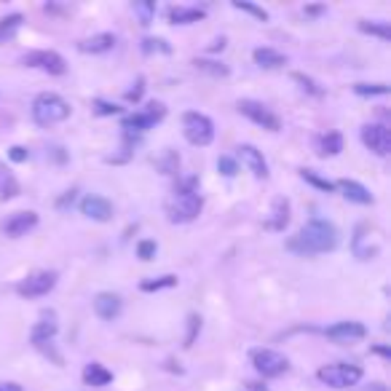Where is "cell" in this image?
<instances>
[{"instance_id": "836d02e7", "label": "cell", "mask_w": 391, "mask_h": 391, "mask_svg": "<svg viewBox=\"0 0 391 391\" xmlns=\"http://www.w3.org/2000/svg\"><path fill=\"white\" fill-rule=\"evenodd\" d=\"M300 177H303L306 183L314 185V188H319V191H324V193H332V191H335V183L324 180V177H319L314 169H300Z\"/></svg>"}, {"instance_id": "30bf717a", "label": "cell", "mask_w": 391, "mask_h": 391, "mask_svg": "<svg viewBox=\"0 0 391 391\" xmlns=\"http://www.w3.org/2000/svg\"><path fill=\"white\" fill-rule=\"evenodd\" d=\"M164 115H166V108H164L161 102H150L145 110L132 113V115H126V118H123V132L142 135V132H147V129H153V126H156Z\"/></svg>"}, {"instance_id": "52a82bcc", "label": "cell", "mask_w": 391, "mask_h": 391, "mask_svg": "<svg viewBox=\"0 0 391 391\" xmlns=\"http://www.w3.org/2000/svg\"><path fill=\"white\" fill-rule=\"evenodd\" d=\"M249 359H252V365L263 378H279L290 370V359L279 351H273V348H252Z\"/></svg>"}, {"instance_id": "83f0119b", "label": "cell", "mask_w": 391, "mask_h": 391, "mask_svg": "<svg viewBox=\"0 0 391 391\" xmlns=\"http://www.w3.org/2000/svg\"><path fill=\"white\" fill-rule=\"evenodd\" d=\"M293 81L300 86V89H303L306 94H311V97L322 99L324 94H327V91H324V86H319L317 81H314L311 75H306V73H293Z\"/></svg>"}, {"instance_id": "74e56055", "label": "cell", "mask_w": 391, "mask_h": 391, "mask_svg": "<svg viewBox=\"0 0 391 391\" xmlns=\"http://www.w3.org/2000/svg\"><path fill=\"white\" fill-rule=\"evenodd\" d=\"M217 171H220L222 177H236V174H239V164H236V159H231V156H220V159H217Z\"/></svg>"}, {"instance_id": "9c48e42d", "label": "cell", "mask_w": 391, "mask_h": 391, "mask_svg": "<svg viewBox=\"0 0 391 391\" xmlns=\"http://www.w3.org/2000/svg\"><path fill=\"white\" fill-rule=\"evenodd\" d=\"M236 108H239V113L242 115H246L252 123H257V126H263L266 132H279L281 129V121L276 113H271L263 102H257V99H239L236 102Z\"/></svg>"}, {"instance_id": "4fadbf2b", "label": "cell", "mask_w": 391, "mask_h": 391, "mask_svg": "<svg viewBox=\"0 0 391 391\" xmlns=\"http://www.w3.org/2000/svg\"><path fill=\"white\" fill-rule=\"evenodd\" d=\"M324 335H327L332 343H341V346H346V343L365 341V338H367V327L362 324V322H335L332 327H327V330H324Z\"/></svg>"}, {"instance_id": "4316f807", "label": "cell", "mask_w": 391, "mask_h": 391, "mask_svg": "<svg viewBox=\"0 0 391 391\" xmlns=\"http://www.w3.org/2000/svg\"><path fill=\"white\" fill-rule=\"evenodd\" d=\"M356 27H359L365 35H375V38H380V40H389L391 38V25L389 22H380V19H373V22H370V19H362Z\"/></svg>"}, {"instance_id": "7402d4cb", "label": "cell", "mask_w": 391, "mask_h": 391, "mask_svg": "<svg viewBox=\"0 0 391 391\" xmlns=\"http://www.w3.org/2000/svg\"><path fill=\"white\" fill-rule=\"evenodd\" d=\"M113 46H115V35L113 33H99V35H91L78 43V49L84 51V54H105Z\"/></svg>"}, {"instance_id": "ee69618b", "label": "cell", "mask_w": 391, "mask_h": 391, "mask_svg": "<svg viewBox=\"0 0 391 391\" xmlns=\"http://www.w3.org/2000/svg\"><path fill=\"white\" fill-rule=\"evenodd\" d=\"M303 13L314 19V16H322V13H327V6H322V3H319V6H306V8H303Z\"/></svg>"}, {"instance_id": "5b68a950", "label": "cell", "mask_w": 391, "mask_h": 391, "mask_svg": "<svg viewBox=\"0 0 391 391\" xmlns=\"http://www.w3.org/2000/svg\"><path fill=\"white\" fill-rule=\"evenodd\" d=\"M362 367L359 365H324L319 367L317 378L324 383V386H330V389H351L356 386L359 380H362Z\"/></svg>"}, {"instance_id": "cb8c5ba5", "label": "cell", "mask_w": 391, "mask_h": 391, "mask_svg": "<svg viewBox=\"0 0 391 391\" xmlns=\"http://www.w3.org/2000/svg\"><path fill=\"white\" fill-rule=\"evenodd\" d=\"M252 60H255V64L266 67V70H279V67H284V64H287V57H284L281 51H276V49H268V46L255 49Z\"/></svg>"}, {"instance_id": "d4e9b609", "label": "cell", "mask_w": 391, "mask_h": 391, "mask_svg": "<svg viewBox=\"0 0 391 391\" xmlns=\"http://www.w3.org/2000/svg\"><path fill=\"white\" fill-rule=\"evenodd\" d=\"M343 150V135L341 132H327L317 140V153L322 159H332Z\"/></svg>"}, {"instance_id": "f1b7e54d", "label": "cell", "mask_w": 391, "mask_h": 391, "mask_svg": "<svg viewBox=\"0 0 391 391\" xmlns=\"http://www.w3.org/2000/svg\"><path fill=\"white\" fill-rule=\"evenodd\" d=\"M156 166H159L161 174H177V169H180V153L171 150V147H166L164 156L156 161Z\"/></svg>"}, {"instance_id": "7a4b0ae2", "label": "cell", "mask_w": 391, "mask_h": 391, "mask_svg": "<svg viewBox=\"0 0 391 391\" xmlns=\"http://www.w3.org/2000/svg\"><path fill=\"white\" fill-rule=\"evenodd\" d=\"M33 118L40 126H54L62 123L64 118H70V102L54 91H43L33 99Z\"/></svg>"}, {"instance_id": "f6af8a7d", "label": "cell", "mask_w": 391, "mask_h": 391, "mask_svg": "<svg viewBox=\"0 0 391 391\" xmlns=\"http://www.w3.org/2000/svg\"><path fill=\"white\" fill-rule=\"evenodd\" d=\"M51 156H54V161H64L67 159V153H64V147H51Z\"/></svg>"}, {"instance_id": "1f68e13d", "label": "cell", "mask_w": 391, "mask_h": 391, "mask_svg": "<svg viewBox=\"0 0 391 391\" xmlns=\"http://www.w3.org/2000/svg\"><path fill=\"white\" fill-rule=\"evenodd\" d=\"M132 11L140 16V25L147 27V25H153V16H156V3H153V0H137L135 6H132Z\"/></svg>"}, {"instance_id": "7c38bea8", "label": "cell", "mask_w": 391, "mask_h": 391, "mask_svg": "<svg viewBox=\"0 0 391 391\" xmlns=\"http://www.w3.org/2000/svg\"><path fill=\"white\" fill-rule=\"evenodd\" d=\"M362 142H365L375 156H389L391 153V132L383 123H365L362 126Z\"/></svg>"}, {"instance_id": "8992f818", "label": "cell", "mask_w": 391, "mask_h": 391, "mask_svg": "<svg viewBox=\"0 0 391 391\" xmlns=\"http://www.w3.org/2000/svg\"><path fill=\"white\" fill-rule=\"evenodd\" d=\"M351 249H354V255L359 260H375L380 255V249H383V239H380L378 228H373V225H356L354 231V239H351Z\"/></svg>"}, {"instance_id": "d590c367", "label": "cell", "mask_w": 391, "mask_h": 391, "mask_svg": "<svg viewBox=\"0 0 391 391\" xmlns=\"http://www.w3.org/2000/svg\"><path fill=\"white\" fill-rule=\"evenodd\" d=\"M142 51L145 54H171V46L164 38H142Z\"/></svg>"}, {"instance_id": "4dcf8cb0", "label": "cell", "mask_w": 391, "mask_h": 391, "mask_svg": "<svg viewBox=\"0 0 391 391\" xmlns=\"http://www.w3.org/2000/svg\"><path fill=\"white\" fill-rule=\"evenodd\" d=\"M193 67L196 70H201V73L215 75V78H225V75L231 73V70H228V64L215 62V60H193Z\"/></svg>"}, {"instance_id": "8fae6325", "label": "cell", "mask_w": 391, "mask_h": 391, "mask_svg": "<svg viewBox=\"0 0 391 391\" xmlns=\"http://www.w3.org/2000/svg\"><path fill=\"white\" fill-rule=\"evenodd\" d=\"M22 64L38 67V70H43V73H49V75L67 73V62H64V57L57 54V51H30V54L22 57Z\"/></svg>"}, {"instance_id": "277c9868", "label": "cell", "mask_w": 391, "mask_h": 391, "mask_svg": "<svg viewBox=\"0 0 391 391\" xmlns=\"http://www.w3.org/2000/svg\"><path fill=\"white\" fill-rule=\"evenodd\" d=\"M183 135L191 145L207 147L212 140H215V123L209 115L198 110H188L183 115Z\"/></svg>"}, {"instance_id": "8d00e7d4", "label": "cell", "mask_w": 391, "mask_h": 391, "mask_svg": "<svg viewBox=\"0 0 391 391\" xmlns=\"http://www.w3.org/2000/svg\"><path fill=\"white\" fill-rule=\"evenodd\" d=\"M198 332H201V317H198V314H191V317H188V335H185V343H183L185 348L193 346Z\"/></svg>"}, {"instance_id": "5bb4252c", "label": "cell", "mask_w": 391, "mask_h": 391, "mask_svg": "<svg viewBox=\"0 0 391 391\" xmlns=\"http://www.w3.org/2000/svg\"><path fill=\"white\" fill-rule=\"evenodd\" d=\"M57 322H54V314H43V322H38L35 327H33V346L38 348H43L46 354H51V359L62 365V356L54 354V348H51V341H54V335H57Z\"/></svg>"}, {"instance_id": "e0dca14e", "label": "cell", "mask_w": 391, "mask_h": 391, "mask_svg": "<svg viewBox=\"0 0 391 391\" xmlns=\"http://www.w3.org/2000/svg\"><path fill=\"white\" fill-rule=\"evenodd\" d=\"M123 311V300L118 298L115 293H99L94 298V314L99 319H105V322H113V319H118Z\"/></svg>"}, {"instance_id": "bcb514c9", "label": "cell", "mask_w": 391, "mask_h": 391, "mask_svg": "<svg viewBox=\"0 0 391 391\" xmlns=\"http://www.w3.org/2000/svg\"><path fill=\"white\" fill-rule=\"evenodd\" d=\"M373 351H375V354H380L383 359H389V356H391L389 346H373Z\"/></svg>"}, {"instance_id": "f35d334b", "label": "cell", "mask_w": 391, "mask_h": 391, "mask_svg": "<svg viewBox=\"0 0 391 391\" xmlns=\"http://www.w3.org/2000/svg\"><path fill=\"white\" fill-rule=\"evenodd\" d=\"M123 108H118L115 102H108V99H94V113L97 115H121Z\"/></svg>"}, {"instance_id": "7dc6e473", "label": "cell", "mask_w": 391, "mask_h": 391, "mask_svg": "<svg viewBox=\"0 0 391 391\" xmlns=\"http://www.w3.org/2000/svg\"><path fill=\"white\" fill-rule=\"evenodd\" d=\"M222 49H225V38H217V40L209 46V51H212V54H215V51H222Z\"/></svg>"}, {"instance_id": "d6986e66", "label": "cell", "mask_w": 391, "mask_h": 391, "mask_svg": "<svg viewBox=\"0 0 391 391\" xmlns=\"http://www.w3.org/2000/svg\"><path fill=\"white\" fill-rule=\"evenodd\" d=\"M239 156L246 164V169L255 174L257 180H266L268 177V164L263 159V153L255 145H239Z\"/></svg>"}, {"instance_id": "3957f363", "label": "cell", "mask_w": 391, "mask_h": 391, "mask_svg": "<svg viewBox=\"0 0 391 391\" xmlns=\"http://www.w3.org/2000/svg\"><path fill=\"white\" fill-rule=\"evenodd\" d=\"M204 209V198L198 193H183V191H174L171 198L166 201V217L169 222H193Z\"/></svg>"}, {"instance_id": "ab89813d", "label": "cell", "mask_w": 391, "mask_h": 391, "mask_svg": "<svg viewBox=\"0 0 391 391\" xmlns=\"http://www.w3.org/2000/svg\"><path fill=\"white\" fill-rule=\"evenodd\" d=\"M156 249H159V246H156L153 239H142V242L137 244V257L147 263V260H153V257H156Z\"/></svg>"}, {"instance_id": "7bdbcfd3", "label": "cell", "mask_w": 391, "mask_h": 391, "mask_svg": "<svg viewBox=\"0 0 391 391\" xmlns=\"http://www.w3.org/2000/svg\"><path fill=\"white\" fill-rule=\"evenodd\" d=\"M75 196H78V191H75V188H73V191H67V193H64V196H62V198H60V201H57V207H60V209L73 207Z\"/></svg>"}, {"instance_id": "6da1fadb", "label": "cell", "mask_w": 391, "mask_h": 391, "mask_svg": "<svg viewBox=\"0 0 391 391\" xmlns=\"http://www.w3.org/2000/svg\"><path fill=\"white\" fill-rule=\"evenodd\" d=\"M341 242L338 236V228L332 225L330 220H322V217H314L311 222H306L300 231L295 233L293 239L287 242V249L295 252V255L303 257H314V255H324V252H332Z\"/></svg>"}, {"instance_id": "ac0fdd59", "label": "cell", "mask_w": 391, "mask_h": 391, "mask_svg": "<svg viewBox=\"0 0 391 391\" xmlns=\"http://www.w3.org/2000/svg\"><path fill=\"white\" fill-rule=\"evenodd\" d=\"M335 188H338V191H341V193L346 196V198H348L351 204H362V207H370V204L375 201V196L370 193V191H367L362 183H356V180H338V183H335Z\"/></svg>"}, {"instance_id": "ba28073f", "label": "cell", "mask_w": 391, "mask_h": 391, "mask_svg": "<svg viewBox=\"0 0 391 391\" xmlns=\"http://www.w3.org/2000/svg\"><path fill=\"white\" fill-rule=\"evenodd\" d=\"M57 281H60L57 271H35L16 284V293L22 298H43L57 287Z\"/></svg>"}, {"instance_id": "44dd1931", "label": "cell", "mask_w": 391, "mask_h": 391, "mask_svg": "<svg viewBox=\"0 0 391 391\" xmlns=\"http://www.w3.org/2000/svg\"><path fill=\"white\" fill-rule=\"evenodd\" d=\"M287 222H290V201H287L284 196H279V198H273L271 220L266 222V228H268V231H284Z\"/></svg>"}, {"instance_id": "9a60e30c", "label": "cell", "mask_w": 391, "mask_h": 391, "mask_svg": "<svg viewBox=\"0 0 391 391\" xmlns=\"http://www.w3.org/2000/svg\"><path fill=\"white\" fill-rule=\"evenodd\" d=\"M81 212H84L89 220L108 222L113 217V204L105 198V196L89 193L86 198H81Z\"/></svg>"}, {"instance_id": "d6a6232c", "label": "cell", "mask_w": 391, "mask_h": 391, "mask_svg": "<svg viewBox=\"0 0 391 391\" xmlns=\"http://www.w3.org/2000/svg\"><path fill=\"white\" fill-rule=\"evenodd\" d=\"M233 8H236V11L252 13L257 22H268V11L260 8V6H255V3H249V0H233Z\"/></svg>"}, {"instance_id": "f546056e", "label": "cell", "mask_w": 391, "mask_h": 391, "mask_svg": "<svg viewBox=\"0 0 391 391\" xmlns=\"http://www.w3.org/2000/svg\"><path fill=\"white\" fill-rule=\"evenodd\" d=\"M177 276H171V273H166V276H159V279H145L142 284H140V290L142 293H159V290H169V287H177Z\"/></svg>"}, {"instance_id": "484cf974", "label": "cell", "mask_w": 391, "mask_h": 391, "mask_svg": "<svg viewBox=\"0 0 391 391\" xmlns=\"http://www.w3.org/2000/svg\"><path fill=\"white\" fill-rule=\"evenodd\" d=\"M22 25H25V16H22V13H8V16H3V19H0V43L11 40V38L19 33V27Z\"/></svg>"}, {"instance_id": "c3c4849f", "label": "cell", "mask_w": 391, "mask_h": 391, "mask_svg": "<svg viewBox=\"0 0 391 391\" xmlns=\"http://www.w3.org/2000/svg\"><path fill=\"white\" fill-rule=\"evenodd\" d=\"M0 391H22V386H19V383H3Z\"/></svg>"}, {"instance_id": "603a6c76", "label": "cell", "mask_w": 391, "mask_h": 391, "mask_svg": "<svg viewBox=\"0 0 391 391\" xmlns=\"http://www.w3.org/2000/svg\"><path fill=\"white\" fill-rule=\"evenodd\" d=\"M110 380H113V373L105 365H99V362H91V365L84 367V383H86V386L102 389V386H108Z\"/></svg>"}, {"instance_id": "ffe728a7", "label": "cell", "mask_w": 391, "mask_h": 391, "mask_svg": "<svg viewBox=\"0 0 391 391\" xmlns=\"http://www.w3.org/2000/svg\"><path fill=\"white\" fill-rule=\"evenodd\" d=\"M171 25H193V22H201L207 11L204 8H196V6H171L166 11Z\"/></svg>"}, {"instance_id": "e575fe53", "label": "cell", "mask_w": 391, "mask_h": 391, "mask_svg": "<svg viewBox=\"0 0 391 391\" xmlns=\"http://www.w3.org/2000/svg\"><path fill=\"white\" fill-rule=\"evenodd\" d=\"M354 91L359 97H386L389 94V84H356Z\"/></svg>"}, {"instance_id": "60d3db41", "label": "cell", "mask_w": 391, "mask_h": 391, "mask_svg": "<svg viewBox=\"0 0 391 391\" xmlns=\"http://www.w3.org/2000/svg\"><path fill=\"white\" fill-rule=\"evenodd\" d=\"M142 94H145V78H137V84H135V89H129L126 91V102H140L142 99Z\"/></svg>"}, {"instance_id": "2e32d148", "label": "cell", "mask_w": 391, "mask_h": 391, "mask_svg": "<svg viewBox=\"0 0 391 391\" xmlns=\"http://www.w3.org/2000/svg\"><path fill=\"white\" fill-rule=\"evenodd\" d=\"M38 225V212H13L8 220L3 222V233L8 239H19V236H27V231H33Z\"/></svg>"}, {"instance_id": "b9f144b4", "label": "cell", "mask_w": 391, "mask_h": 391, "mask_svg": "<svg viewBox=\"0 0 391 391\" xmlns=\"http://www.w3.org/2000/svg\"><path fill=\"white\" fill-rule=\"evenodd\" d=\"M8 159H11L13 164H22V161L30 159V150H27V147H22V145H13L11 150H8Z\"/></svg>"}]
</instances>
